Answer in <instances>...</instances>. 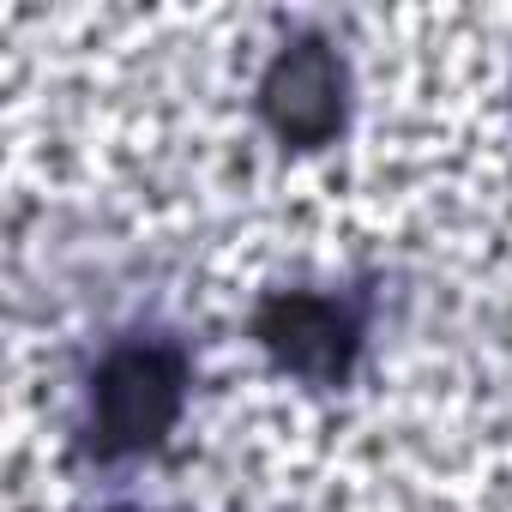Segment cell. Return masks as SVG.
Wrapping results in <instances>:
<instances>
[{"mask_svg":"<svg viewBox=\"0 0 512 512\" xmlns=\"http://www.w3.org/2000/svg\"><path fill=\"white\" fill-rule=\"evenodd\" d=\"M181 404V368L163 350H121L97 374V434L103 452L151 446Z\"/></svg>","mask_w":512,"mask_h":512,"instance_id":"6da1fadb","label":"cell"},{"mask_svg":"<svg viewBox=\"0 0 512 512\" xmlns=\"http://www.w3.org/2000/svg\"><path fill=\"white\" fill-rule=\"evenodd\" d=\"M266 121L284 133V139H296V145H320V139H332V127H338V61H332V49L326 43H296V49H284L278 61H272V73H266Z\"/></svg>","mask_w":512,"mask_h":512,"instance_id":"7a4b0ae2","label":"cell"},{"mask_svg":"<svg viewBox=\"0 0 512 512\" xmlns=\"http://www.w3.org/2000/svg\"><path fill=\"white\" fill-rule=\"evenodd\" d=\"M260 338L272 344V356H284L290 368L320 374V380L344 374V362H350V320L332 302H314V296H278V302H266Z\"/></svg>","mask_w":512,"mask_h":512,"instance_id":"3957f363","label":"cell"}]
</instances>
